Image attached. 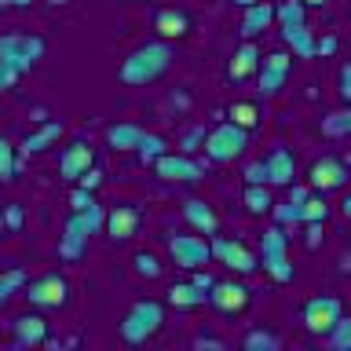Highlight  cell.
Wrapping results in <instances>:
<instances>
[{"instance_id": "obj_40", "label": "cell", "mask_w": 351, "mask_h": 351, "mask_svg": "<svg viewBox=\"0 0 351 351\" xmlns=\"http://www.w3.org/2000/svg\"><path fill=\"white\" fill-rule=\"evenodd\" d=\"M245 183H267V165L263 161H252L249 169H245ZM271 186V183H267Z\"/></svg>"}, {"instance_id": "obj_9", "label": "cell", "mask_w": 351, "mask_h": 351, "mask_svg": "<svg viewBox=\"0 0 351 351\" xmlns=\"http://www.w3.org/2000/svg\"><path fill=\"white\" fill-rule=\"evenodd\" d=\"M22 296H26L33 307L59 311V307H66V300H70V285H66L62 274H44V278H37V282H26Z\"/></svg>"}, {"instance_id": "obj_39", "label": "cell", "mask_w": 351, "mask_h": 351, "mask_svg": "<svg viewBox=\"0 0 351 351\" xmlns=\"http://www.w3.org/2000/svg\"><path fill=\"white\" fill-rule=\"evenodd\" d=\"M70 205H73V213H84V208H92V205H95V191H84V186H73V194H70Z\"/></svg>"}, {"instance_id": "obj_43", "label": "cell", "mask_w": 351, "mask_h": 351, "mask_svg": "<svg viewBox=\"0 0 351 351\" xmlns=\"http://www.w3.org/2000/svg\"><path fill=\"white\" fill-rule=\"evenodd\" d=\"M191 282H194V285H197V289H202V293H208V289H213V282H216V278H213V274H208L205 267H197Z\"/></svg>"}, {"instance_id": "obj_29", "label": "cell", "mask_w": 351, "mask_h": 351, "mask_svg": "<svg viewBox=\"0 0 351 351\" xmlns=\"http://www.w3.org/2000/svg\"><path fill=\"white\" fill-rule=\"evenodd\" d=\"M274 22H278V26H300V22H307V8L300 0H282V4L274 8Z\"/></svg>"}, {"instance_id": "obj_25", "label": "cell", "mask_w": 351, "mask_h": 351, "mask_svg": "<svg viewBox=\"0 0 351 351\" xmlns=\"http://www.w3.org/2000/svg\"><path fill=\"white\" fill-rule=\"evenodd\" d=\"M62 132H66L62 121H48V125H40L37 132H29V136L22 139V154H26V158H29V154H44L51 143H59Z\"/></svg>"}, {"instance_id": "obj_50", "label": "cell", "mask_w": 351, "mask_h": 351, "mask_svg": "<svg viewBox=\"0 0 351 351\" xmlns=\"http://www.w3.org/2000/svg\"><path fill=\"white\" fill-rule=\"evenodd\" d=\"M4 88H8V81H4V70H0V92H4Z\"/></svg>"}, {"instance_id": "obj_46", "label": "cell", "mask_w": 351, "mask_h": 351, "mask_svg": "<svg viewBox=\"0 0 351 351\" xmlns=\"http://www.w3.org/2000/svg\"><path fill=\"white\" fill-rule=\"evenodd\" d=\"M340 216H344V219H351V194H344V197H340Z\"/></svg>"}, {"instance_id": "obj_38", "label": "cell", "mask_w": 351, "mask_h": 351, "mask_svg": "<svg viewBox=\"0 0 351 351\" xmlns=\"http://www.w3.org/2000/svg\"><path fill=\"white\" fill-rule=\"evenodd\" d=\"M22 223H26V208L22 205H4V230H22Z\"/></svg>"}, {"instance_id": "obj_3", "label": "cell", "mask_w": 351, "mask_h": 351, "mask_svg": "<svg viewBox=\"0 0 351 351\" xmlns=\"http://www.w3.org/2000/svg\"><path fill=\"white\" fill-rule=\"evenodd\" d=\"M48 51V40L37 37V33H0V66L11 73H29L37 59H44Z\"/></svg>"}, {"instance_id": "obj_31", "label": "cell", "mask_w": 351, "mask_h": 351, "mask_svg": "<svg viewBox=\"0 0 351 351\" xmlns=\"http://www.w3.org/2000/svg\"><path fill=\"white\" fill-rule=\"evenodd\" d=\"M241 348L245 351H278L282 340H278V333H271V329H252V333H245V340H241Z\"/></svg>"}, {"instance_id": "obj_30", "label": "cell", "mask_w": 351, "mask_h": 351, "mask_svg": "<svg viewBox=\"0 0 351 351\" xmlns=\"http://www.w3.org/2000/svg\"><path fill=\"white\" fill-rule=\"evenodd\" d=\"M19 169H22V161H19V154H15V147L0 136V183H11L19 176Z\"/></svg>"}, {"instance_id": "obj_33", "label": "cell", "mask_w": 351, "mask_h": 351, "mask_svg": "<svg viewBox=\"0 0 351 351\" xmlns=\"http://www.w3.org/2000/svg\"><path fill=\"white\" fill-rule=\"evenodd\" d=\"M322 132H326V136H351V103L344 110L326 114L322 117Z\"/></svg>"}, {"instance_id": "obj_28", "label": "cell", "mask_w": 351, "mask_h": 351, "mask_svg": "<svg viewBox=\"0 0 351 351\" xmlns=\"http://www.w3.org/2000/svg\"><path fill=\"white\" fill-rule=\"evenodd\" d=\"M322 340H326V348H333V351H351V318L340 315Z\"/></svg>"}, {"instance_id": "obj_6", "label": "cell", "mask_w": 351, "mask_h": 351, "mask_svg": "<svg viewBox=\"0 0 351 351\" xmlns=\"http://www.w3.org/2000/svg\"><path fill=\"white\" fill-rule=\"evenodd\" d=\"M260 263L263 271L271 274V282H293V263H289V234H285V227H267L260 238Z\"/></svg>"}, {"instance_id": "obj_32", "label": "cell", "mask_w": 351, "mask_h": 351, "mask_svg": "<svg viewBox=\"0 0 351 351\" xmlns=\"http://www.w3.org/2000/svg\"><path fill=\"white\" fill-rule=\"evenodd\" d=\"M26 271H22V267H15V271H4V274H0V307H4L8 300H11V296H15V293H22V289H26Z\"/></svg>"}, {"instance_id": "obj_12", "label": "cell", "mask_w": 351, "mask_h": 351, "mask_svg": "<svg viewBox=\"0 0 351 351\" xmlns=\"http://www.w3.org/2000/svg\"><path fill=\"white\" fill-rule=\"evenodd\" d=\"M256 73H260V92L263 95H278L285 88V81H289V73H293V51L278 48V51L263 55Z\"/></svg>"}, {"instance_id": "obj_21", "label": "cell", "mask_w": 351, "mask_h": 351, "mask_svg": "<svg viewBox=\"0 0 351 351\" xmlns=\"http://www.w3.org/2000/svg\"><path fill=\"white\" fill-rule=\"evenodd\" d=\"M154 29H158L161 40H183L186 33H191V19H186V11H176V8H165L158 11V19H154Z\"/></svg>"}, {"instance_id": "obj_24", "label": "cell", "mask_w": 351, "mask_h": 351, "mask_svg": "<svg viewBox=\"0 0 351 351\" xmlns=\"http://www.w3.org/2000/svg\"><path fill=\"white\" fill-rule=\"evenodd\" d=\"M278 29H282L285 48L293 51V59H315V37L307 29V22H300V26H278Z\"/></svg>"}, {"instance_id": "obj_17", "label": "cell", "mask_w": 351, "mask_h": 351, "mask_svg": "<svg viewBox=\"0 0 351 351\" xmlns=\"http://www.w3.org/2000/svg\"><path fill=\"white\" fill-rule=\"evenodd\" d=\"M263 165H267V183L271 186H293L296 183V158H293V150L271 147L267 158H263Z\"/></svg>"}, {"instance_id": "obj_51", "label": "cell", "mask_w": 351, "mask_h": 351, "mask_svg": "<svg viewBox=\"0 0 351 351\" xmlns=\"http://www.w3.org/2000/svg\"><path fill=\"white\" fill-rule=\"evenodd\" d=\"M0 230H4V205H0Z\"/></svg>"}, {"instance_id": "obj_45", "label": "cell", "mask_w": 351, "mask_h": 351, "mask_svg": "<svg viewBox=\"0 0 351 351\" xmlns=\"http://www.w3.org/2000/svg\"><path fill=\"white\" fill-rule=\"evenodd\" d=\"M337 51V40L326 37V40H315V55H333Z\"/></svg>"}, {"instance_id": "obj_5", "label": "cell", "mask_w": 351, "mask_h": 351, "mask_svg": "<svg viewBox=\"0 0 351 351\" xmlns=\"http://www.w3.org/2000/svg\"><path fill=\"white\" fill-rule=\"evenodd\" d=\"M245 147H249V128L234 125V121H223V125L208 128V132H205V143H202L205 158L216 161V165H227V161L241 158V154H245Z\"/></svg>"}, {"instance_id": "obj_18", "label": "cell", "mask_w": 351, "mask_h": 351, "mask_svg": "<svg viewBox=\"0 0 351 351\" xmlns=\"http://www.w3.org/2000/svg\"><path fill=\"white\" fill-rule=\"evenodd\" d=\"M106 234L114 241H128L132 234L139 230V208L136 205H114L106 208Z\"/></svg>"}, {"instance_id": "obj_44", "label": "cell", "mask_w": 351, "mask_h": 351, "mask_svg": "<svg viewBox=\"0 0 351 351\" xmlns=\"http://www.w3.org/2000/svg\"><path fill=\"white\" fill-rule=\"evenodd\" d=\"M340 99H344V103H351V62L340 70Z\"/></svg>"}, {"instance_id": "obj_22", "label": "cell", "mask_w": 351, "mask_h": 351, "mask_svg": "<svg viewBox=\"0 0 351 351\" xmlns=\"http://www.w3.org/2000/svg\"><path fill=\"white\" fill-rule=\"evenodd\" d=\"M165 300H169V307H176V311H194V307L208 304V293H202L194 282H176V285H169Z\"/></svg>"}, {"instance_id": "obj_10", "label": "cell", "mask_w": 351, "mask_h": 351, "mask_svg": "<svg viewBox=\"0 0 351 351\" xmlns=\"http://www.w3.org/2000/svg\"><path fill=\"white\" fill-rule=\"evenodd\" d=\"M213 256L223 263L227 271L241 274V278L260 267V256L245 245V241H238V238H213Z\"/></svg>"}, {"instance_id": "obj_42", "label": "cell", "mask_w": 351, "mask_h": 351, "mask_svg": "<svg viewBox=\"0 0 351 351\" xmlns=\"http://www.w3.org/2000/svg\"><path fill=\"white\" fill-rule=\"evenodd\" d=\"M99 183H103V172H99L95 165H92V169H88V172L81 176V180H77V186H84V191H95Z\"/></svg>"}, {"instance_id": "obj_53", "label": "cell", "mask_w": 351, "mask_h": 351, "mask_svg": "<svg viewBox=\"0 0 351 351\" xmlns=\"http://www.w3.org/2000/svg\"><path fill=\"white\" fill-rule=\"evenodd\" d=\"M8 4H11V0H0V8H8Z\"/></svg>"}, {"instance_id": "obj_13", "label": "cell", "mask_w": 351, "mask_h": 351, "mask_svg": "<svg viewBox=\"0 0 351 351\" xmlns=\"http://www.w3.org/2000/svg\"><path fill=\"white\" fill-rule=\"evenodd\" d=\"M154 172H158L165 183H197L202 180V165H197L191 154H172V150L154 161Z\"/></svg>"}, {"instance_id": "obj_41", "label": "cell", "mask_w": 351, "mask_h": 351, "mask_svg": "<svg viewBox=\"0 0 351 351\" xmlns=\"http://www.w3.org/2000/svg\"><path fill=\"white\" fill-rule=\"evenodd\" d=\"M322 227H326V223H307V234H304V245H307V249H311V252H315L318 245H322Z\"/></svg>"}, {"instance_id": "obj_15", "label": "cell", "mask_w": 351, "mask_h": 351, "mask_svg": "<svg viewBox=\"0 0 351 351\" xmlns=\"http://www.w3.org/2000/svg\"><path fill=\"white\" fill-rule=\"evenodd\" d=\"M249 300H252V293L241 282H213V289H208V304L219 315H241L249 307Z\"/></svg>"}, {"instance_id": "obj_11", "label": "cell", "mask_w": 351, "mask_h": 351, "mask_svg": "<svg viewBox=\"0 0 351 351\" xmlns=\"http://www.w3.org/2000/svg\"><path fill=\"white\" fill-rule=\"evenodd\" d=\"M351 180V172H348V165L333 158V154H326V158H318L311 165V172H307V186L318 194H329V191H344Z\"/></svg>"}, {"instance_id": "obj_1", "label": "cell", "mask_w": 351, "mask_h": 351, "mask_svg": "<svg viewBox=\"0 0 351 351\" xmlns=\"http://www.w3.org/2000/svg\"><path fill=\"white\" fill-rule=\"evenodd\" d=\"M172 62H176L172 40H150V44H139L136 51H128L125 59H121L117 77H121V84H128V88H147V84L158 81V77L169 73Z\"/></svg>"}, {"instance_id": "obj_23", "label": "cell", "mask_w": 351, "mask_h": 351, "mask_svg": "<svg viewBox=\"0 0 351 351\" xmlns=\"http://www.w3.org/2000/svg\"><path fill=\"white\" fill-rule=\"evenodd\" d=\"M260 59H263L260 48H256L252 40H245V44H241V48L234 51V59L227 62V77H230V81H245L249 73L260 70Z\"/></svg>"}, {"instance_id": "obj_14", "label": "cell", "mask_w": 351, "mask_h": 351, "mask_svg": "<svg viewBox=\"0 0 351 351\" xmlns=\"http://www.w3.org/2000/svg\"><path fill=\"white\" fill-rule=\"evenodd\" d=\"M92 165H95V150H92V143H84V139L66 143L62 154H59V176L66 183H77Z\"/></svg>"}, {"instance_id": "obj_35", "label": "cell", "mask_w": 351, "mask_h": 351, "mask_svg": "<svg viewBox=\"0 0 351 351\" xmlns=\"http://www.w3.org/2000/svg\"><path fill=\"white\" fill-rule=\"evenodd\" d=\"M326 219H329V202H326V194L311 191V194H307V202H304V223H326Z\"/></svg>"}, {"instance_id": "obj_26", "label": "cell", "mask_w": 351, "mask_h": 351, "mask_svg": "<svg viewBox=\"0 0 351 351\" xmlns=\"http://www.w3.org/2000/svg\"><path fill=\"white\" fill-rule=\"evenodd\" d=\"M139 139H143V128H139V125H128V121H121V125H110V128H106L110 150H139Z\"/></svg>"}, {"instance_id": "obj_48", "label": "cell", "mask_w": 351, "mask_h": 351, "mask_svg": "<svg viewBox=\"0 0 351 351\" xmlns=\"http://www.w3.org/2000/svg\"><path fill=\"white\" fill-rule=\"evenodd\" d=\"M33 0H11V8H29Z\"/></svg>"}, {"instance_id": "obj_19", "label": "cell", "mask_w": 351, "mask_h": 351, "mask_svg": "<svg viewBox=\"0 0 351 351\" xmlns=\"http://www.w3.org/2000/svg\"><path fill=\"white\" fill-rule=\"evenodd\" d=\"M183 216H186V223H191L197 234H205V238H213L216 230H219V216H216V208L202 202V197H191V202H183Z\"/></svg>"}, {"instance_id": "obj_20", "label": "cell", "mask_w": 351, "mask_h": 351, "mask_svg": "<svg viewBox=\"0 0 351 351\" xmlns=\"http://www.w3.org/2000/svg\"><path fill=\"white\" fill-rule=\"evenodd\" d=\"M274 22V4H267V0H256V4L245 8V15H241V37L245 40H256L263 29H271Z\"/></svg>"}, {"instance_id": "obj_49", "label": "cell", "mask_w": 351, "mask_h": 351, "mask_svg": "<svg viewBox=\"0 0 351 351\" xmlns=\"http://www.w3.org/2000/svg\"><path fill=\"white\" fill-rule=\"evenodd\" d=\"M234 4H238V8H249V4H256V0H234Z\"/></svg>"}, {"instance_id": "obj_2", "label": "cell", "mask_w": 351, "mask_h": 351, "mask_svg": "<svg viewBox=\"0 0 351 351\" xmlns=\"http://www.w3.org/2000/svg\"><path fill=\"white\" fill-rule=\"evenodd\" d=\"M106 223V208L103 205H92V208H84V213H73L70 219H66V227H62V238H59V256L62 260H81L84 256V249H88V238L99 234Z\"/></svg>"}, {"instance_id": "obj_8", "label": "cell", "mask_w": 351, "mask_h": 351, "mask_svg": "<svg viewBox=\"0 0 351 351\" xmlns=\"http://www.w3.org/2000/svg\"><path fill=\"white\" fill-rule=\"evenodd\" d=\"M340 315H344V304H340V296H333V293L311 296V300L304 304V329H307L311 337H326Z\"/></svg>"}, {"instance_id": "obj_16", "label": "cell", "mask_w": 351, "mask_h": 351, "mask_svg": "<svg viewBox=\"0 0 351 351\" xmlns=\"http://www.w3.org/2000/svg\"><path fill=\"white\" fill-rule=\"evenodd\" d=\"M11 326H15V344L19 348H40V344H48V337H51L48 318L37 315V311H22Z\"/></svg>"}, {"instance_id": "obj_36", "label": "cell", "mask_w": 351, "mask_h": 351, "mask_svg": "<svg viewBox=\"0 0 351 351\" xmlns=\"http://www.w3.org/2000/svg\"><path fill=\"white\" fill-rule=\"evenodd\" d=\"M132 263H136V274L139 278H161V260L154 256V252H147V249H139L136 256H132Z\"/></svg>"}, {"instance_id": "obj_37", "label": "cell", "mask_w": 351, "mask_h": 351, "mask_svg": "<svg viewBox=\"0 0 351 351\" xmlns=\"http://www.w3.org/2000/svg\"><path fill=\"white\" fill-rule=\"evenodd\" d=\"M227 114H230V121H234V125H241V128H256V121H260L256 103H234Z\"/></svg>"}, {"instance_id": "obj_52", "label": "cell", "mask_w": 351, "mask_h": 351, "mask_svg": "<svg viewBox=\"0 0 351 351\" xmlns=\"http://www.w3.org/2000/svg\"><path fill=\"white\" fill-rule=\"evenodd\" d=\"M51 4H70V0H51Z\"/></svg>"}, {"instance_id": "obj_4", "label": "cell", "mask_w": 351, "mask_h": 351, "mask_svg": "<svg viewBox=\"0 0 351 351\" xmlns=\"http://www.w3.org/2000/svg\"><path fill=\"white\" fill-rule=\"evenodd\" d=\"M165 326V304L161 300H136L125 311V318H121V340L125 344H147L150 337H158Z\"/></svg>"}, {"instance_id": "obj_27", "label": "cell", "mask_w": 351, "mask_h": 351, "mask_svg": "<svg viewBox=\"0 0 351 351\" xmlns=\"http://www.w3.org/2000/svg\"><path fill=\"white\" fill-rule=\"evenodd\" d=\"M241 205H245L252 216H263V213H271V208H274L271 186H267V183H245V191H241Z\"/></svg>"}, {"instance_id": "obj_34", "label": "cell", "mask_w": 351, "mask_h": 351, "mask_svg": "<svg viewBox=\"0 0 351 351\" xmlns=\"http://www.w3.org/2000/svg\"><path fill=\"white\" fill-rule=\"evenodd\" d=\"M136 154H139V161H143V165H147V161L154 165V161L161 158V154H169V143H165L161 136H154V132H143V139H139V150H136Z\"/></svg>"}, {"instance_id": "obj_47", "label": "cell", "mask_w": 351, "mask_h": 351, "mask_svg": "<svg viewBox=\"0 0 351 351\" xmlns=\"http://www.w3.org/2000/svg\"><path fill=\"white\" fill-rule=\"evenodd\" d=\"M300 4H304V8H326L329 0H300Z\"/></svg>"}, {"instance_id": "obj_7", "label": "cell", "mask_w": 351, "mask_h": 351, "mask_svg": "<svg viewBox=\"0 0 351 351\" xmlns=\"http://www.w3.org/2000/svg\"><path fill=\"white\" fill-rule=\"evenodd\" d=\"M169 256H172L176 267L197 271L213 260V241L202 238V234H172L169 238Z\"/></svg>"}]
</instances>
